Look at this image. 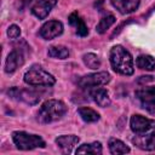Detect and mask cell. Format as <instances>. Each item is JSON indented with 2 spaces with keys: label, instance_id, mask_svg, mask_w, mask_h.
<instances>
[{
  "label": "cell",
  "instance_id": "6da1fadb",
  "mask_svg": "<svg viewBox=\"0 0 155 155\" xmlns=\"http://www.w3.org/2000/svg\"><path fill=\"white\" fill-rule=\"evenodd\" d=\"M110 63L113 69L122 75L133 74V58L131 53L121 45H115L110 50Z\"/></svg>",
  "mask_w": 155,
  "mask_h": 155
},
{
  "label": "cell",
  "instance_id": "277c9868",
  "mask_svg": "<svg viewBox=\"0 0 155 155\" xmlns=\"http://www.w3.org/2000/svg\"><path fill=\"white\" fill-rule=\"evenodd\" d=\"M15 145L21 150H31L36 148H45V140L38 134H30L24 131H15L12 133Z\"/></svg>",
  "mask_w": 155,
  "mask_h": 155
},
{
  "label": "cell",
  "instance_id": "8fae6325",
  "mask_svg": "<svg viewBox=\"0 0 155 155\" xmlns=\"http://www.w3.org/2000/svg\"><path fill=\"white\" fill-rule=\"evenodd\" d=\"M54 4H56V0H33L30 11L36 18L45 19L48 16Z\"/></svg>",
  "mask_w": 155,
  "mask_h": 155
},
{
  "label": "cell",
  "instance_id": "d6986e66",
  "mask_svg": "<svg viewBox=\"0 0 155 155\" xmlns=\"http://www.w3.org/2000/svg\"><path fill=\"white\" fill-rule=\"evenodd\" d=\"M108 145H109V150L111 154H127V153H130V148L120 139L110 138Z\"/></svg>",
  "mask_w": 155,
  "mask_h": 155
},
{
  "label": "cell",
  "instance_id": "ac0fdd59",
  "mask_svg": "<svg viewBox=\"0 0 155 155\" xmlns=\"http://www.w3.org/2000/svg\"><path fill=\"white\" fill-rule=\"evenodd\" d=\"M78 113H79L80 117L85 122H96L101 117L99 114L96 110H93L92 108H90V107H80L78 109Z\"/></svg>",
  "mask_w": 155,
  "mask_h": 155
},
{
  "label": "cell",
  "instance_id": "ba28073f",
  "mask_svg": "<svg viewBox=\"0 0 155 155\" xmlns=\"http://www.w3.org/2000/svg\"><path fill=\"white\" fill-rule=\"evenodd\" d=\"M136 97L142 104V108L149 113L155 111V86H144L136 91Z\"/></svg>",
  "mask_w": 155,
  "mask_h": 155
},
{
  "label": "cell",
  "instance_id": "2e32d148",
  "mask_svg": "<svg viewBox=\"0 0 155 155\" xmlns=\"http://www.w3.org/2000/svg\"><path fill=\"white\" fill-rule=\"evenodd\" d=\"M69 23L75 27L78 35H80V36H86V35L88 34V28H87V25L85 24L84 19L79 16L78 12H73V13L69 16Z\"/></svg>",
  "mask_w": 155,
  "mask_h": 155
},
{
  "label": "cell",
  "instance_id": "30bf717a",
  "mask_svg": "<svg viewBox=\"0 0 155 155\" xmlns=\"http://www.w3.org/2000/svg\"><path fill=\"white\" fill-rule=\"evenodd\" d=\"M63 33V24L59 21H48L40 28V36L45 40H52Z\"/></svg>",
  "mask_w": 155,
  "mask_h": 155
},
{
  "label": "cell",
  "instance_id": "7402d4cb",
  "mask_svg": "<svg viewBox=\"0 0 155 155\" xmlns=\"http://www.w3.org/2000/svg\"><path fill=\"white\" fill-rule=\"evenodd\" d=\"M48 56L52 58H58V59H65L69 56V50L65 46L62 45H56L48 47Z\"/></svg>",
  "mask_w": 155,
  "mask_h": 155
},
{
  "label": "cell",
  "instance_id": "cb8c5ba5",
  "mask_svg": "<svg viewBox=\"0 0 155 155\" xmlns=\"http://www.w3.org/2000/svg\"><path fill=\"white\" fill-rule=\"evenodd\" d=\"M7 35H8L10 39H17V38H19V35H21V28L18 25H16V24L10 25L8 29H7Z\"/></svg>",
  "mask_w": 155,
  "mask_h": 155
},
{
  "label": "cell",
  "instance_id": "5bb4252c",
  "mask_svg": "<svg viewBox=\"0 0 155 155\" xmlns=\"http://www.w3.org/2000/svg\"><path fill=\"white\" fill-rule=\"evenodd\" d=\"M80 138L75 134H63L56 138V144L65 153H70L71 149L79 143Z\"/></svg>",
  "mask_w": 155,
  "mask_h": 155
},
{
  "label": "cell",
  "instance_id": "603a6c76",
  "mask_svg": "<svg viewBox=\"0 0 155 155\" xmlns=\"http://www.w3.org/2000/svg\"><path fill=\"white\" fill-rule=\"evenodd\" d=\"M82 61L85 65L90 69H98L101 67V59L94 53H86L82 56Z\"/></svg>",
  "mask_w": 155,
  "mask_h": 155
},
{
  "label": "cell",
  "instance_id": "8992f818",
  "mask_svg": "<svg viewBox=\"0 0 155 155\" xmlns=\"http://www.w3.org/2000/svg\"><path fill=\"white\" fill-rule=\"evenodd\" d=\"M8 96L13 99L17 101H22L27 104H36L40 99H41V93L39 91L35 90H29V88H17V87H12L7 91Z\"/></svg>",
  "mask_w": 155,
  "mask_h": 155
},
{
  "label": "cell",
  "instance_id": "9a60e30c",
  "mask_svg": "<svg viewBox=\"0 0 155 155\" xmlns=\"http://www.w3.org/2000/svg\"><path fill=\"white\" fill-rule=\"evenodd\" d=\"M90 96L92 97V99L97 103V105L102 107V108H105V107H109L111 101H110V97H109V93L107 90L104 88H96V90H92Z\"/></svg>",
  "mask_w": 155,
  "mask_h": 155
},
{
  "label": "cell",
  "instance_id": "9c48e42d",
  "mask_svg": "<svg viewBox=\"0 0 155 155\" xmlns=\"http://www.w3.org/2000/svg\"><path fill=\"white\" fill-rule=\"evenodd\" d=\"M130 126H131V130L136 134H140V133H145V132L154 130L155 128V120H151V119H148L145 116L134 114V115H132V117L130 120Z\"/></svg>",
  "mask_w": 155,
  "mask_h": 155
},
{
  "label": "cell",
  "instance_id": "e0dca14e",
  "mask_svg": "<svg viewBox=\"0 0 155 155\" xmlns=\"http://www.w3.org/2000/svg\"><path fill=\"white\" fill-rule=\"evenodd\" d=\"M136 64L139 69H143V70H148V71L155 70V58L149 54L138 56L136 59Z\"/></svg>",
  "mask_w": 155,
  "mask_h": 155
},
{
  "label": "cell",
  "instance_id": "7a4b0ae2",
  "mask_svg": "<svg viewBox=\"0 0 155 155\" xmlns=\"http://www.w3.org/2000/svg\"><path fill=\"white\" fill-rule=\"evenodd\" d=\"M67 113V105L58 99H48L42 103L38 111V121L50 124L62 119Z\"/></svg>",
  "mask_w": 155,
  "mask_h": 155
},
{
  "label": "cell",
  "instance_id": "3957f363",
  "mask_svg": "<svg viewBox=\"0 0 155 155\" xmlns=\"http://www.w3.org/2000/svg\"><path fill=\"white\" fill-rule=\"evenodd\" d=\"M24 82L30 86H52L54 85L56 79L40 65H33L24 74Z\"/></svg>",
  "mask_w": 155,
  "mask_h": 155
},
{
  "label": "cell",
  "instance_id": "7c38bea8",
  "mask_svg": "<svg viewBox=\"0 0 155 155\" xmlns=\"http://www.w3.org/2000/svg\"><path fill=\"white\" fill-rule=\"evenodd\" d=\"M132 143L142 150H155V132L140 133L132 138Z\"/></svg>",
  "mask_w": 155,
  "mask_h": 155
},
{
  "label": "cell",
  "instance_id": "4fadbf2b",
  "mask_svg": "<svg viewBox=\"0 0 155 155\" xmlns=\"http://www.w3.org/2000/svg\"><path fill=\"white\" fill-rule=\"evenodd\" d=\"M110 2L120 13L127 15L138 8L140 0H110Z\"/></svg>",
  "mask_w": 155,
  "mask_h": 155
},
{
  "label": "cell",
  "instance_id": "52a82bcc",
  "mask_svg": "<svg viewBox=\"0 0 155 155\" xmlns=\"http://www.w3.org/2000/svg\"><path fill=\"white\" fill-rule=\"evenodd\" d=\"M24 50L19 45H15L13 50L7 54L6 62H5V71L7 74H11L16 71L19 67L24 64Z\"/></svg>",
  "mask_w": 155,
  "mask_h": 155
},
{
  "label": "cell",
  "instance_id": "44dd1931",
  "mask_svg": "<svg viewBox=\"0 0 155 155\" xmlns=\"http://www.w3.org/2000/svg\"><path fill=\"white\" fill-rule=\"evenodd\" d=\"M115 17L113 15H105L104 17H102L98 22V24L96 25V31L99 34H104L114 23H115Z\"/></svg>",
  "mask_w": 155,
  "mask_h": 155
},
{
  "label": "cell",
  "instance_id": "ffe728a7",
  "mask_svg": "<svg viewBox=\"0 0 155 155\" xmlns=\"http://www.w3.org/2000/svg\"><path fill=\"white\" fill-rule=\"evenodd\" d=\"M76 154H102V144L99 142L81 144L76 149Z\"/></svg>",
  "mask_w": 155,
  "mask_h": 155
},
{
  "label": "cell",
  "instance_id": "5b68a950",
  "mask_svg": "<svg viewBox=\"0 0 155 155\" xmlns=\"http://www.w3.org/2000/svg\"><path fill=\"white\" fill-rule=\"evenodd\" d=\"M110 81V75L107 71H98V73H92L84 75L78 79L76 84L81 88H92L102 85H107Z\"/></svg>",
  "mask_w": 155,
  "mask_h": 155
}]
</instances>
